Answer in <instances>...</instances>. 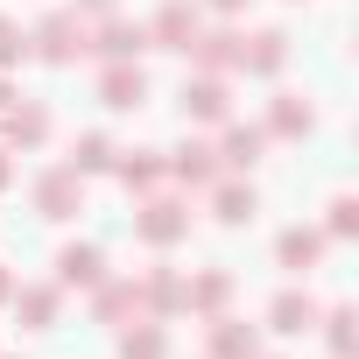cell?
Segmentation results:
<instances>
[{
  "instance_id": "cell-1",
  "label": "cell",
  "mask_w": 359,
  "mask_h": 359,
  "mask_svg": "<svg viewBox=\"0 0 359 359\" xmlns=\"http://www.w3.org/2000/svg\"><path fill=\"white\" fill-rule=\"evenodd\" d=\"M29 50L43 57V64H71L78 50H92V36H85V22H78V8H57L36 36H29Z\"/></svg>"
},
{
  "instance_id": "cell-2",
  "label": "cell",
  "mask_w": 359,
  "mask_h": 359,
  "mask_svg": "<svg viewBox=\"0 0 359 359\" xmlns=\"http://www.w3.org/2000/svg\"><path fill=\"white\" fill-rule=\"evenodd\" d=\"M134 226H141V240H148V247H176V240L191 233V212L176 205V198H162V191H148V198H141V219H134Z\"/></svg>"
},
{
  "instance_id": "cell-3",
  "label": "cell",
  "mask_w": 359,
  "mask_h": 359,
  "mask_svg": "<svg viewBox=\"0 0 359 359\" xmlns=\"http://www.w3.org/2000/svg\"><path fill=\"white\" fill-rule=\"evenodd\" d=\"M36 212H43V219H78V212H85V176H78L71 162L50 169L43 184H36Z\"/></svg>"
},
{
  "instance_id": "cell-4",
  "label": "cell",
  "mask_w": 359,
  "mask_h": 359,
  "mask_svg": "<svg viewBox=\"0 0 359 359\" xmlns=\"http://www.w3.org/2000/svg\"><path fill=\"white\" fill-rule=\"evenodd\" d=\"M148 43L155 50H191L198 43V8L191 0H162V15L148 22Z\"/></svg>"
},
{
  "instance_id": "cell-5",
  "label": "cell",
  "mask_w": 359,
  "mask_h": 359,
  "mask_svg": "<svg viewBox=\"0 0 359 359\" xmlns=\"http://www.w3.org/2000/svg\"><path fill=\"white\" fill-rule=\"evenodd\" d=\"M99 106H113V113L148 106V78H141V64H106V78H99Z\"/></svg>"
},
{
  "instance_id": "cell-6",
  "label": "cell",
  "mask_w": 359,
  "mask_h": 359,
  "mask_svg": "<svg viewBox=\"0 0 359 359\" xmlns=\"http://www.w3.org/2000/svg\"><path fill=\"white\" fill-rule=\"evenodd\" d=\"M169 176H176V184H191V191H212V184H219V148L184 141V148L169 155Z\"/></svg>"
},
{
  "instance_id": "cell-7",
  "label": "cell",
  "mask_w": 359,
  "mask_h": 359,
  "mask_svg": "<svg viewBox=\"0 0 359 359\" xmlns=\"http://www.w3.org/2000/svg\"><path fill=\"white\" fill-rule=\"evenodd\" d=\"M57 282H64V289H99V282H106V254L71 240V247L57 254Z\"/></svg>"
},
{
  "instance_id": "cell-8",
  "label": "cell",
  "mask_w": 359,
  "mask_h": 359,
  "mask_svg": "<svg viewBox=\"0 0 359 359\" xmlns=\"http://www.w3.org/2000/svg\"><path fill=\"white\" fill-rule=\"evenodd\" d=\"M282 57H289V36H282V29H261L254 43L240 36V71H254V78H275V71H282Z\"/></svg>"
},
{
  "instance_id": "cell-9",
  "label": "cell",
  "mask_w": 359,
  "mask_h": 359,
  "mask_svg": "<svg viewBox=\"0 0 359 359\" xmlns=\"http://www.w3.org/2000/svg\"><path fill=\"white\" fill-rule=\"evenodd\" d=\"M184 113H191V120H212V127H226V113H233V99H226V78H191V85H184Z\"/></svg>"
},
{
  "instance_id": "cell-10",
  "label": "cell",
  "mask_w": 359,
  "mask_h": 359,
  "mask_svg": "<svg viewBox=\"0 0 359 359\" xmlns=\"http://www.w3.org/2000/svg\"><path fill=\"white\" fill-rule=\"evenodd\" d=\"M43 134H50L43 106H8V113H0V148H36Z\"/></svg>"
},
{
  "instance_id": "cell-11",
  "label": "cell",
  "mask_w": 359,
  "mask_h": 359,
  "mask_svg": "<svg viewBox=\"0 0 359 359\" xmlns=\"http://www.w3.org/2000/svg\"><path fill=\"white\" fill-rule=\"evenodd\" d=\"M268 324H275L282 338H303V331H317V303L296 296V289H282V296L268 303Z\"/></svg>"
},
{
  "instance_id": "cell-12",
  "label": "cell",
  "mask_w": 359,
  "mask_h": 359,
  "mask_svg": "<svg viewBox=\"0 0 359 359\" xmlns=\"http://www.w3.org/2000/svg\"><path fill=\"white\" fill-rule=\"evenodd\" d=\"M99 50H106V64H134V57L155 50V43H148L141 22H106V29H99Z\"/></svg>"
},
{
  "instance_id": "cell-13",
  "label": "cell",
  "mask_w": 359,
  "mask_h": 359,
  "mask_svg": "<svg viewBox=\"0 0 359 359\" xmlns=\"http://www.w3.org/2000/svg\"><path fill=\"white\" fill-rule=\"evenodd\" d=\"M254 352H261L254 324H240V317H212V359H254Z\"/></svg>"
},
{
  "instance_id": "cell-14",
  "label": "cell",
  "mask_w": 359,
  "mask_h": 359,
  "mask_svg": "<svg viewBox=\"0 0 359 359\" xmlns=\"http://www.w3.org/2000/svg\"><path fill=\"white\" fill-rule=\"evenodd\" d=\"M191 57H198V71H205V78H219V71H233V64H240V36H226V29H219V36H205V29H198Z\"/></svg>"
},
{
  "instance_id": "cell-15",
  "label": "cell",
  "mask_w": 359,
  "mask_h": 359,
  "mask_svg": "<svg viewBox=\"0 0 359 359\" xmlns=\"http://www.w3.org/2000/svg\"><path fill=\"white\" fill-rule=\"evenodd\" d=\"M261 148H268L261 127H226V141H219V169H254Z\"/></svg>"
},
{
  "instance_id": "cell-16",
  "label": "cell",
  "mask_w": 359,
  "mask_h": 359,
  "mask_svg": "<svg viewBox=\"0 0 359 359\" xmlns=\"http://www.w3.org/2000/svg\"><path fill=\"white\" fill-rule=\"evenodd\" d=\"M317 254H324V240H317L310 226H289V233L275 240V261H282L289 275H303V268H317Z\"/></svg>"
},
{
  "instance_id": "cell-17",
  "label": "cell",
  "mask_w": 359,
  "mask_h": 359,
  "mask_svg": "<svg viewBox=\"0 0 359 359\" xmlns=\"http://www.w3.org/2000/svg\"><path fill=\"white\" fill-rule=\"evenodd\" d=\"M162 176H169V162H162L155 148H134V155L120 162V184H127V191H141V198H148V191H162Z\"/></svg>"
},
{
  "instance_id": "cell-18",
  "label": "cell",
  "mask_w": 359,
  "mask_h": 359,
  "mask_svg": "<svg viewBox=\"0 0 359 359\" xmlns=\"http://www.w3.org/2000/svg\"><path fill=\"white\" fill-rule=\"evenodd\" d=\"M212 212H219L226 226H247V219L261 212V198H254V184H212Z\"/></svg>"
},
{
  "instance_id": "cell-19",
  "label": "cell",
  "mask_w": 359,
  "mask_h": 359,
  "mask_svg": "<svg viewBox=\"0 0 359 359\" xmlns=\"http://www.w3.org/2000/svg\"><path fill=\"white\" fill-rule=\"evenodd\" d=\"M226 296H233V275H226V268H205V275L184 289V303H191V310H205V317H219V310H226Z\"/></svg>"
},
{
  "instance_id": "cell-20",
  "label": "cell",
  "mask_w": 359,
  "mask_h": 359,
  "mask_svg": "<svg viewBox=\"0 0 359 359\" xmlns=\"http://www.w3.org/2000/svg\"><path fill=\"white\" fill-rule=\"evenodd\" d=\"M310 120H317V113H310L296 92H282V99L268 106V127H261V134H289V141H296V134H310Z\"/></svg>"
},
{
  "instance_id": "cell-21",
  "label": "cell",
  "mask_w": 359,
  "mask_h": 359,
  "mask_svg": "<svg viewBox=\"0 0 359 359\" xmlns=\"http://www.w3.org/2000/svg\"><path fill=\"white\" fill-rule=\"evenodd\" d=\"M57 303H64L57 289H15V310H22L29 331H50V324H57Z\"/></svg>"
},
{
  "instance_id": "cell-22",
  "label": "cell",
  "mask_w": 359,
  "mask_h": 359,
  "mask_svg": "<svg viewBox=\"0 0 359 359\" xmlns=\"http://www.w3.org/2000/svg\"><path fill=\"white\" fill-rule=\"evenodd\" d=\"M141 310H162V317H169V310H184V282H176L169 268H155V275L141 282Z\"/></svg>"
},
{
  "instance_id": "cell-23",
  "label": "cell",
  "mask_w": 359,
  "mask_h": 359,
  "mask_svg": "<svg viewBox=\"0 0 359 359\" xmlns=\"http://www.w3.org/2000/svg\"><path fill=\"white\" fill-rule=\"evenodd\" d=\"M141 317V282H106L99 289V324H120V317Z\"/></svg>"
},
{
  "instance_id": "cell-24",
  "label": "cell",
  "mask_w": 359,
  "mask_h": 359,
  "mask_svg": "<svg viewBox=\"0 0 359 359\" xmlns=\"http://www.w3.org/2000/svg\"><path fill=\"white\" fill-rule=\"evenodd\" d=\"M120 359H169L162 324H134V331H120Z\"/></svg>"
},
{
  "instance_id": "cell-25",
  "label": "cell",
  "mask_w": 359,
  "mask_h": 359,
  "mask_svg": "<svg viewBox=\"0 0 359 359\" xmlns=\"http://www.w3.org/2000/svg\"><path fill=\"white\" fill-rule=\"evenodd\" d=\"M324 338H331L338 359H352V345H359V317H352V310H331V317H324Z\"/></svg>"
},
{
  "instance_id": "cell-26",
  "label": "cell",
  "mask_w": 359,
  "mask_h": 359,
  "mask_svg": "<svg viewBox=\"0 0 359 359\" xmlns=\"http://www.w3.org/2000/svg\"><path fill=\"white\" fill-rule=\"evenodd\" d=\"M106 162H113V141H106V134H85V141L71 148V169H78V176H85V169H106Z\"/></svg>"
},
{
  "instance_id": "cell-27",
  "label": "cell",
  "mask_w": 359,
  "mask_h": 359,
  "mask_svg": "<svg viewBox=\"0 0 359 359\" xmlns=\"http://www.w3.org/2000/svg\"><path fill=\"white\" fill-rule=\"evenodd\" d=\"M22 57H29V36H22L8 15H0V71H8V64H22Z\"/></svg>"
},
{
  "instance_id": "cell-28",
  "label": "cell",
  "mask_w": 359,
  "mask_h": 359,
  "mask_svg": "<svg viewBox=\"0 0 359 359\" xmlns=\"http://www.w3.org/2000/svg\"><path fill=\"white\" fill-rule=\"evenodd\" d=\"M331 233H338V240L359 233V205H352V198H331Z\"/></svg>"
},
{
  "instance_id": "cell-29",
  "label": "cell",
  "mask_w": 359,
  "mask_h": 359,
  "mask_svg": "<svg viewBox=\"0 0 359 359\" xmlns=\"http://www.w3.org/2000/svg\"><path fill=\"white\" fill-rule=\"evenodd\" d=\"M78 8H85V15H113V8H120V0H78Z\"/></svg>"
},
{
  "instance_id": "cell-30",
  "label": "cell",
  "mask_w": 359,
  "mask_h": 359,
  "mask_svg": "<svg viewBox=\"0 0 359 359\" xmlns=\"http://www.w3.org/2000/svg\"><path fill=\"white\" fill-rule=\"evenodd\" d=\"M15 184V169H8V148H0V191H8Z\"/></svg>"
},
{
  "instance_id": "cell-31",
  "label": "cell",
  "mask_w": 359,
  "mask_h": 359,
  "mask_svg": "<svg viewBox=\"0 0 359 359\" xmlns=\"http://www.w3.org/2000/svg\"><path fill=\"white\" fill-rule=\"evenodd\" d=\"M8 106H15V85H8V78H0V113H8Z\"/></svg>"
},
{
  "instance_id": "cell-32",
  "label": "cell",
  "mask_w": 359,
  "mask_h": 359,
  "mask_svg": "<svg viewBox=\"0 0 359 359\" xmlns=\"http://www.w3.org/2000/svg\"><path fill=\"white\" fill-rule=\"evenodd\" d=\"M8 296H15V275H8V268H0V303H8Z\"/></svg>"
},
{
  "instance_id": "cell-33",
  "label": "cell",
  "mask_w": 359,
  "mask_h": 359,
  "mask_svg": "<svg viewBox=\"0 0 359 359\" xmlns=\"http://www.w3.org/2000/svg\"><path fill=\"white\" fill-rule=\"evenodd\" d=\"M212 8H226V15H233V8H247V0H212Z\"/></svg>"
},
{
  "instance_id": "cell-34",
  "label": "cell",
  "mask_w": 359,
  "mask_h": 359,
  "mask_svg": "<svg viewBox=\"0 0 359 359\" xmlns=\"http://www.w3.org/2000/svg\"><path fill=\"white\" fill-rule=\"evenodd\" d=\"M254 359H261V352H254Z\"/></svg>"
}]
</instances>
